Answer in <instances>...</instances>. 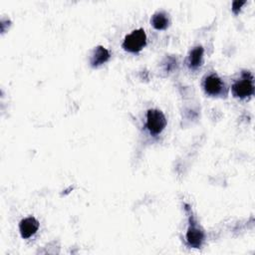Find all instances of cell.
<instances>
[{
  "instance_id": "cell-3",
  "label": "cell",
  "mask_w": 255,
  "mask_h": 255,
  "mask_svg": "<svg viewBox=\"0 0 255 255\" xmlns=\"http://www.w3.org/2000/svg\"><path fill=\"white\" fill-rule=\"evenodd\" d=\"M165 126L166 119L160 110L150 109L147 111L145 127L151 134H159L164 129Z\"/></svg>"
},
{
  "instance_id": "cell-4",
  "label": "cell",
  "mask_w": 255,
  "mask_h": 255,
  "mask_svg": "<svg viewBox=\"0 0 255 255\" xmlns=\"http://www.w3.org/2000/svg\"><path fill=\"white\" fill-rule=\"evenodd\" d=\"M186 241L190 247L199 248L204 241V232L195 222L193 216L189 215V225L186 232Z\"/></svg>"
},
{
  "instance_id": "cell-8",
  "label": "cell",
  "mask_w": 255,
  "mask_h": 255,
  "mask_svg": "<svg viewBox=\"0 0 255 255\" xmlns=\"http://www.w3.org/2000/svg\"><path fill=\"white\" fill-rule=\"evenodd\" d=\"M150 23L156 30H164L169 24V19L165 12H156L150 18Z\"/></svg>"
},
{
  "instance_id": "cell-5",
  "label": "cell",
  "mask_w": 255,
  "mask_h": 255,
  "mask_svg": "<svg viewBox=\"0 0 255 255\" xmlns=\"http://www.w3.org/2000/svg\"><path fill=\"white\" fill-rule=\"evenodd\" d=\"M203 88L206 94L210 96H217L223 89V83L216 74H211L205 78Z\"/></svg>"
},
{
  "instance_id": "cell-2",
  "label": "cell",
  "mask_w": 255,
  "mask_h": 255,
  "mask_svg": "<svg viewBox=\"0 0 255 255\" xmlns=\"http://www.w3.org/2000/svg\"><path fill=\"white\" fill-rule=\"evenodd\" d=\"M231 91L233 96L239 99H245L247 97L252 96L254 93V84H253L252 75L248 71L243 72L242 79L239 81H236L232 85Z\"/></svg>"
},
{
  "instance_id": "cell-7",
  "label": "cell",
  "mask_w": 255,
  "mask_h": 255,
  "mask_svg": "<svg viewBox=\"0 0 255 255\" xmlns=\"http://www.w3.org/2000/svg\"><path fill=\"white\" fill-rule=\"evenodd\" d=\"M110 58H111L110 52L103 46H98V47H96V49L94 50V52L91 56L90 64L93 68H96V67H99V66L105 64L106 62H108Z\"/></svg>"
},
{
  "instance_id": "cell-1",
  "label": "cell",
  "mask_w": 255,
  "mask_h": 255,
  "mask_svg": "<svg viewBox=\"0 0 255 255\" xmlns=\"http://www.w3.org/2000/svg\"><path fill=\"white\" fill-rule=\"evenodd\" d=\"M146 45V35L144 30L139 28L133 30L131 33L125 37L122 47L130 53H137L141 51Z\"/></svg>"
},
{
  "instance_id": "cell-10",
  "label": "cell",
  "mask_w": 255,
  "mask_h": 255,
  "mask_svg": "<svg viewBox=\"0 0 255 255\" xmlns=\"http://www.w3.org/2000/svg\"><path fill=\"white\" fill-rule=\"evenodd\" d=\"M246 2L245 1H234L232 2V11L234 14H238L241 7L245 4Z\"/></svg>"
},
{
  "instance_id": "cell-6",
  "label": "cell",
  "mask_w": 255,
  "mask_h": 255,
  "mask_svg": "<svg viewBox=\"0 0 255 255\" xmlns=\"http://www.w3.org/2000/svg\"><path fill=\"white\" fill-rule=\"evenodd\" d=\"M39 228V221L35 217H26L19 223V230L22 238L28 239L34 235Z\"/></svg>"
},
{
  "instance_id": "cell-9",
  "label": "cell",
  "mask_w": 255,
  "mask_h": 255,
  "mask_svg": "<svg viewBox=\"0 0 255 255\" xmlns=\"http://www.w3.org/2000/svg\"><path fill=\"white\" fill-rule=\"evenodd\" d=\"M203 58V48L197 46L191 50L188 56V65L190 68H197L201 65Z\"/></svg>"
}]
</instances>
